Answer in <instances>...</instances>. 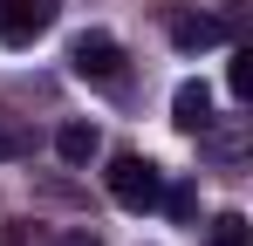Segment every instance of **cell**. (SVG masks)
Listing matches in <instances>:
<instances>
[{"label": "cell", "mask_w": 253, "mask_h": 246, "mask_svg": "<svg viewBox=\"0 0 253 246\" xmlns=\"http://www.w3.org/2000/svg\"><path fill=\"white\" fill-rule=\"evenodd\" d=\"M62 0H0V41L7 48H35V41L55 28Z\"/></svg>", "instance_id": "3"}, {"label": "cell", "mask_w": 253, "mask_h": 246, "mask_svg": "<svg viewBox=\"0 0 253 246\" xmlns=\"http://www.w3.org/2000/svg\"><path fill=\"white\" fill-rule=\"evenodd\" d=\"M226 89H233L240 103L253 96V48H240V55H233V69H226Z\"/></svg>", "instance_id": "11"}, {"label": "cell", "mask_w": 253, "mask_h": 246, "mask_svg": "<svg viewBox=\"0 0 253 246\" xmlns=\"http://www.w3.org/2000/svg\"><path fill=\"white\" fill-rule=\"evenodd\" d=\"M199 144H206V158H219V164H240V158H247V130H240V123L219 130V117L199 130Z\"/></svg>", "instance_id": "7"}, {"label": "cell", "mask_w": 253, "mask_h": 246, "mask_svg": "<svg viewBox=\"0 0 253 246\" xmlns=\"http://www.w3.org/2000/svg\"><path fill=\"white\" fill-rule=\"evenodd\" d=\"M69 69L83 82H96V89H117V82H124V48H117V35H103V28L76 35L69 41Z\"/></svg>", "instance_id": "2"}, {"label": "cell", "mask_w": 253, "mask_h": 246, "mask_svg": "<svg viewBox=\"0 0 253 246\" xmlns=\"http://www.w3.org/2000/svg\"><path fill=\"white\" fill-rule=\"evenodd\" d=\"M158 205H165L178 226H192V219H199V185H165V192H158Z\"/></svg>", "instance_id": "9"}, {"label": "cell", "mask_w": 253, "mask_h": 246, "mask_svg": "<svg viewBox=\"0 0 253 246\" xmlns=\"http://www.w3.org/2000/svg\"><path fill=\"white\" fill-rule=\"evenodd\" d=\"M103 185H110V199L124 205V212H151L158 192H165V171H158L151 158H137V151H117L110 171H103Z\"/></svg>", "instance_id": "1"}, {"label": "cell", "mask_w": 253, "mask_h": 246, "mask_svg": "<svg viewBox=\"0 0 253 246\" xmlns=\"http://www.w3.org/2000/svg\"><path fill=\"white\" fill-rule=\"evenodd\" d=\"M55 246H103V240H96V233H62Z\"/></svg>", "instance_id": "13"}, {"label": "cell", "mask_w": 253, "mask_h": 246, "mask_svg": "<svg viewBox=\"0 0 253 246\" xmlns=\"http://www.w3.org/2000/svg\"><path fill=\"white\" fill-rule=\"evenodd\" d=\"M206 246H247V219H240V212H219L212 233H206Z\"/></svg>", "instance_id": "10"}, {"label": "cell", "mask_w": 253, "mask_h": 246, "mask_svg": "<svg viewBox=\"0 0 253 246\" xmlns=\"http://www.w3.org/2000/svg\"><path fill=\"white\" fill-rule=\"evenodd\" d=\"M96 151H103V130H96V123H62V130H55V158H62V164L83 171Z\"/></svg>", "instance_id": "6"}, {"label": "cell", "mask_w": 253, "mask_h": 246, "mask_svg": "<svg viewBox=\"0 0 253 246\" xmlns=\"http://www.w3.org/2000/svg\"><path fill=\"white\" fill-rule=\"evenodd\" d=\"M35 151V130L21 117H0V164H14V158H28Z\"/></svg>", "instance_id": "8"}, {"label": "cell", "mask_w": 253, "mask_h": 246, "mask_svg": "<svg viewBox=\"0 0 253 246\" xmlns=\"http://www.w3.org/2000/svg\"><path fill=\"white\" fill-rule=\"evenodd\" d=\"M171 123L185 130V137H199L212 123V89L206 82H178V96H171Z\"/></svg>", "instance_id": "5"}, {"label": "cell", "mask_w": 253, "mask_h": 246, "mask_svg": "<svg viewBox=\"0 0 253 246\" xmlns=\"http://www.w3.org/2000/svg\"><path fill=\"white\" fill-rule=\"evenodd\" d=\"M165 35L171 48H185V55H199V48H219V41L233 35L219 14H192V7H165Z\"/></svg>", "instance_id": "4"}, {"label": "cell", "mask_w": 253, "mask_h": 246, "mask_svg": "<svg viewBox=\"0 0 253 246\" xmlns=\"http://www.w3.org/2000/svg\"><path fill=\"white\" fill-rule=\"evenodd\" d=\"M7 246H55V240H48V233H35V226H14V233H7Z\"/></svg>", "instance_id": "12"}]
</instances>
